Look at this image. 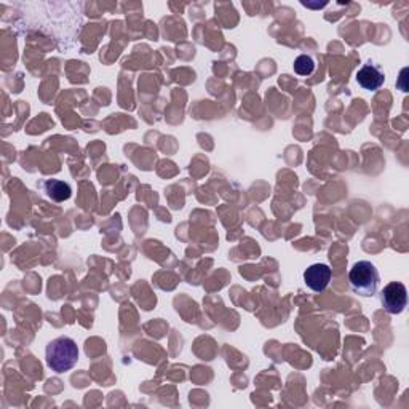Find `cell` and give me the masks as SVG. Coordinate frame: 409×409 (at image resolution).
Wrapping results in <instances>:
<instances>
[{"instance_id":"obj_1","label":"cell","mask_w":409,"mask_h":409,"mask_svg":"<svg viewBox=\"0 0 409 409\" xmlns=\"http://www.w3.org/2000/svg\"><path fill=\"white\" fill-rule=\"evenodd\" d=\"M79 360V349L74 339L58 337L47 345V364L58 374L67 373Z\"/></svg>"},{"instance_id":"obj_2","label":"cell","mask_w":409,"mask_h":409,"mask_svg":"<svg viewBox=\"0 0 409 409\" xmlns=\"http://www.w3.org/2000/svg\"><path fill=\"white\" fill-rule=\"evenodd\" d=\"M349 281L354 293L364 298H369L376 294L381 278L374 264H371L369 261H360L350 268Z\"/></svg>"},{"instance_id":"obj_3","label":"cell","mask_w":409,"mask_h":409,"mask_svg":"<svg viewBox=\"0 0 409 409\" xmlns=\"http://www.w3.org/2000/svg\"><path fill=\"white\" fill-rule=\"evenodd\" d=\"M381 300H382L383 309H386L388 313H392V315H398V313L405 310V307L408 304L406 286L403 283H398V281H392V283H388L386 288H383Z\"/></svg>"},{"instance_id":"obj_4","label":"cell","mask_w":409,"mask_h":409,"mask_svg":"<svg viewBox=\"0 0 409 409\" xmlns=\"http://www.w3.org/2000/svg\"><path fill=\"white\" fill-rule=\"evenodd\" d=\"M356 82L358 85L368 89V92H376V89H379L383 85V82H386V74H383L379 64L369 61L356 72Z\"/></svg>"},{"instance_id":"obj_5","label":"cell","mask_w":409,"mask_h":409,"mask_svg":"<svg viewBox=\"0 0 409 409\" xmlns=\"http://www.w3.org/2000/svg\"><path fill=\"white\" fill-rule=\"evenodd\" d=\"M331 277H332V272L329 266H326V264H313L304 272L305 285L315 293L325 291L329 285Z\"/></svg>"},{"instance_id":"obj_6","label":"cell","mask_w":409,"mask_h":409,"mask_svg":"<svg viewBox=\"0 0 409 409\" xmlns=\"http://www.w3.org/2000/svg\"><path fill=\"white\" fill-rule=\"evenodd\" d=\"M45 187H47L48 195L53 198L56 202H62V200H67L72 194V190H70L69 184L62 182V181H56V179H50V181L45 182Z\"/></svg>"},{"instance_id":"obj_7","label":"cell","mask_w":409,"mask_h":409,"mask_svg":"<svg viewBox=\"0 0 409 409\" xmlns=\"http://www.w3.org/2000/svg\"><path fill=\"white\" fill-rule=\"evenodd\" d=\"M294 70H296V74L307 77L313 74V70H315V61H313V58L309 55H300L296 58V61H294Z\"/></svg>"}]
</instances>
